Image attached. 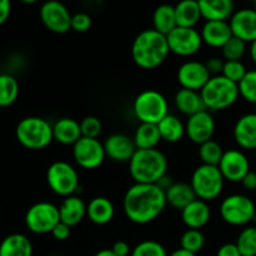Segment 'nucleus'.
<instances>
[{"label": "nucleus", "instance_id": "obj_1", "mask_svg": "<svg viewBox=\"0 0 256 256\" xmlns=\"http://www.w3.org/2000/svg\"><path fill=\"white\" fill-rule=\"evenodd\" d=\"M168 205L165 190L158 184H138L125 192L122 208L128 219L134 224L145 225L162 215Z\"/></svg>", "mask_w": 256, "mask_h": 256}, {"label": "nucleus", "instance_id": "obj_2", "mask_svg": "<svg viewBox=\"0 0 256 256\" xmlns=\"http://www.w3.org/2000/svg\"><path fill=\"white\" fill-rule=\"evenodd\" d=\"M169 52L166 35L155 29L139 32L132 42V60L142 69L150 70L160 66L166 60Z\"/></svg>", "mask_w": 256, "mask_h": 256}, {"label": "nucleus", "instance_id": "obj_3", "mask_svg": "<svg viewBox=\"0 0 256 256\" xmlns=\"http://www.w3.org/2000/svg\"><path fill=\"white\" fill-rule=\"evenodd\" d=\"M166 170V156L156 148L138 149L129 162V172L138 184H158Z\"/></svg>", "mask_w": 256, "mask_h": 256}, {"label": "nucleus", "instance_id": "obj_4", "mask_svg": "<svg viewBox=\"0 0 256 256\" xmlns=\"http://www.w3.org/2000/svg\"><path fill=\"white\" fill-rule=\"evenodd\" d=\"M205 108L209 112H219L230 108L239 99V86L236 82L222 75L212 76L200 92Z\"/></svg>", "mask_w": 256, "mask_h": 256}, {"label": "nucleus", "instance_id": "obj_5", "mask_svg": "<svg viewBox=\"0 0 256 256\" xmlns=\"http://www.w3.org/2000/svg\"><path fill=\"white\" fill-rule=\"evenodd\" d=\"M15 136L22 146L29 150H42L54 140L52 125L39 116H28L19 122Z\"/></svg>", "mask_w": 256, "mask_h": 256}, {"label": "nucleus", "instance_id": "obj_6", "mask_svg": "<svg viewBox=\"0 0 256 256\" xmlns=\"http://www.w3.org/2000/svg\"><path fill=\"white\" fill-rule=\"evenodd\" d=\"M132 110L140 122L159 124L169 114V104L162 92L148 89L135 98Z\"/></svg>", "mask_w": 256, "mask_h": 256}, {"label": "nucleus", "instance_id": "obj_7", "mask_svg": "<svg viewBox=\"0 0 256 256\" xmlns=\"http://www.w3.org/2000/svg\"><path fill=\"white\" fill-rule=\"evenodd\" d=\"M224 180L219 166L202 164L192 172L190 185L198 199L212 202L222 194Z\"/></svg>", "mask_w": 256, "mask_h": 256}, {"label": "nucleus", "instance_id": "obj_8", "mask_svg": "<svg viewBox=\"0 0 256 256\" xmlns=\"http://www.w3.org/2000/svg\"><path fill=\"white\" fill-rule=\"evenodd\" d=\"M220 215L226 224L244 226L256 218L254 202L242 194H232L225 198L220 205Z\"/></svg>", "mask_w": 256, "mask_h": 256}, {"label": "nucleus", "instance_id": "obj_9", "mask_svg": "<svg viewBox=\"0 0 256 256\" xmlns=\"http://www.w3.org/2000/svg\"><path fill=\"white\" fill-rule=\"evenodd\" d=\"M46 182L52 192L66 198L79 189V175L69 162H55L48 168Z\"/></svg>", "mask_w": 256, "mask_h": 256}, {"label": "nucleus", "instance_id": "obj_10", "mask_svg": "<svg viewBox=\"0 0 256 256\" xmlns=\"http://www.w3.org/2000/svg\"><path fill=\"white\" fill-rule=\"evenodd\" d=\"M60 222L59 208L52 202H40L32 205L25 214V225L38 235L52 234V229Z\"/></svg>", "mask_w": 256, "mask_h": 256}, {"label": "nucleus", "instance_id": "obj_11", "mask_svg": "<svg viewBox=\"0 0 256 256\" xmlns=\"http://www.w3.org/2000/svg\"><path fill=\"white\" fill-rule=\"evenodd\" d=\"M170 52L179 56H192L202 46V34L195 28L176 26L166 35Z\"/></svg>", "mask_w": 256, "mask_h": 256}, {"label": "nucleus", "instance_id": "obj_12", "mask_svg": "<svg viewBox=\"0 0 256 256\" xmlns=\"http://www.w3.org/2000/svg\"><path fill=\"white\" fill-rule=\"evenodd\" d=\"M72 158L82 169H96L106 158L104 144L99 139L82 136L72 145Z\"/></svg>", "mask_w": 256, "mask_h": 256}, {"label": "nucleus", "instance_id": "obj_13", "mask_svg": "<svg viewBox=\"0 0 256 256\" xmlns=\"http://www.w3.org/2000/svg\"><path fill=\"white\" fill-rule=\"evenodd\" d=\"M39 15L44 26L55 34H65L72 30V15L59 0H46L40 8Z\"/></svg>", "mask_w": 256, "mask_h": 256}, {"label": "nucleus", "instance_id": "obj_14", "mask_svg": "<svg viewBox=\"0 0 256 256\" xmlns=\"http://www.w3.org/2000/svg\"><path fill=\"white\" fill-rule=\"evenodd\" d=\"M178 82L184 89L202 92V88L206 85L212 78L209 70L205 66V62L189 60L182 64L178 69Z\"/></svg>", "mask_w": 256, "mask_h": 256}, {"label": "nucleus", "instance_id": "obj_15", "mask_svg": "<svg viewBox=\"0 0 256 256\" xmlns=\"http://www.w3.org/2000/svg\"><path fill=\"white\" fill-rule=\"evenodd\" d=\"M218 166L224 179L232 182H242L245 175L250 172V162L246 155L238 149H229L224 152Z\"/></svg>", "mask_w": 256, "mask_h": 256}, {"label": "nucleus", "instance_id": "obj_16", "mask_svg": "<svg viewBox=\"0 0 256 256\" xmlns=\"http://www.w3.org/2000/svg\"><path fill=\"white\" fill-rule=\"evenodd\" d=\"M215 132V120L209 110H202L188 118L185 124V134L195 144L212 140Z\"/></svg>", "mask_w": 256, "mask_h": 256}, {"label": "nucleus", "instance_id": "obj_17", "mask_svg": "<svg viewBox=\"0 0 256 256\" xmlns=\"http://www.w3.org/2000/svg\"><path fill=\"white\" fill-rule=\"evenodd\" d=\"M229 25L232 36L252 44L256 40V9L244 8L236 10L229 19Z\"/></svg>", "mask_w": 256, "mask_h": 256}, {"label": "nucleus", "instance_id": "obj_18", "mask_svg": "<svg viewBox=\"0 0 256 256\" xmlns=\"http://www.w3.org/2000/svg\"><path fill=\"white\" fill-rule=\"evenodd\" d=\"M105 154L110 160L116 162H129L136 152L134 139L125 134H112L104 142Z\"/></svg>", "mask_w": 256, "mask_h": 256}, {"label": "nucleus", "instance_id": "obj_19", "mask_svg": "<svg viewBox=\"0 0 256 256\" xmlns=\"http://www.w3.org/2000/svg\"><path fill=\"white\" fill-rule=\"evenodd\" d=\"M234 139L242 149H256V112L242 115L235 122Z\"/></svg>", "mask_w": 256, "mask_h": 256}, {"label": "nucleus", "instance_id": "obj_20", "mask_svg": "<svg viewBox=\"0 0 256 256\" xmlns=\"http://www.w3.org/2000/svg\"><path fill=\"white\" fill-rule=\"evenodd\" d=\"M202 39L208 46L222 49L232 38L229 22H206L202 28Z\"/></svg>", "mask_w": 256, "mask_h": 256}, {"label": "nucleus", "instance_id": "obj_21", "mask_svg": "<svg viewBox=\"0 0 256 256\" xmlns=\"http://www.w3.org/2000/svg\"><path fill=\"white\" fill-rule=\"evenodd\" d=\"M199 6L206 22H228L235 12L234 0H200Z\"/></svg>", "mask_w": 256, "mask_h": 256}, {"label": "nucleus", "instance_id": "obj_22", "mask_svg": "<svg viewBox=\"0 0 256 256\" xmlns=\"http://www.w3.org/2000/svg\"><path fill=\"white\" fill-rule=\"evenodd\" d=\"M210 216H212V212H210L208 202L200 199H195L182 210V222L189 229H202L209 222Z\"/></svg>", "mask_w": 256, "mask_h": 256}, {"label": "nucleus", "instance_id": "obj_23", "mask_svg": "<svg viewBox=\"0 0 256 256\" xmlns=\"http://www.w3.org/2000/svg\"><path fill=\"white\" fill-rule=\"evenodd\" d=\"M60 222L69 225L70 228L76 226L86 216V204L82 198L76 195L66 196L59 206Z\"/></svg>", "mask_w": 256, "mask_h": 256}, {"label": "nucleus", "instance_id": "obj_24", "mask_svg": "<svg viewBox=\"0 0 256 256\" xmlns=\"http://www.w3.org/2000/svg\"><path fill=\"white\" fill-rule=\"evenodd\" d=\"M54 140L62 145H74L82 138L80 122L72 118H62L52 125Z\"/></svg>", "mask_w": 256, "mask_h": 256}, {"label": "nucleus", "instance_id": "obj_25", "mask_svg": "<svg viewBox=\"0 0 256 256\" xmlns=\"http://www.w3.org/2000/svg\"><path fill=\"white\" fill-rule=\"evenodd\" d=\"M174 102L176 109L188 116H192L196 112L206 110L204 102H202V94H200V92H195V90L182 88L175 94Z\"/></svg>", "mask_w": 256, "mask_h": 256}, {"label": "nucleus", "instance_id": "obj_26", "mask_svg": "<svg viewBox=\"0 0 256 256\" xmlns=\"http://www.w3.org/2000/svg\"><path fill=\"white\" fill-rule=\"evenodd\" d=\"M115 209L112 202L108 198L96 196L86 205V216L96 225H105L114 218Z\"/></svg>", "mask_w": 256, "mask_h": 256}, {"label": "nucleus", "instance_id": "obj_27", "mask_svg": "<svg viewBox=\"0 0 256 256\" xmlns=\"http://www.w3.org/2000/svg\"><path fill=\"white\" fill-rule=\"evenodd\" d=\"M0 256H32V244L24 234L8 235L0 242Z\"/></svg>", "mask_w": 256, "mask_h": 256}, {"label": "nucleus", "instance_id": "obj_28", "mask_svg": "<svg viewBox=\"0 0 256 256\" xmlns=\"http://www.w3.org/2000/svg\"><path fill=\"white\" fill-rule=\"evenodd\" d=\"M166 202L174 209L182 212L185 206L198 199L192 185L186 182H174L165 190Z\"/></svg>", "mask_w": 256, "mask_h": 256}, {"label": "nucleus", "instance_id": "obj_29", "mask_svg": "<svg viewBox=\"0 0 256 256\" xmlns=\"http://www.w3.org/2000/svg\"><path fill=\"white\" fill-rule=\"evenodd\" d=\"M174 8L178 26L195 28L202 19L199 2L194 0H180Z\"/></svg>", "mask_w": 256, "mask_h": 256}, {"label": "nucleus", "instance_id": "obj_30", "mask_svg": "<svg viewBox=\"0 0 256 256\" xmlns=\"http://www.w3.org/2000/svg\"><path fill=\"white\" fill-rule=\"evenodd\" d=\"M175 8L170 4H162L152 14V29L168 35L176 28Z\"/></svg>", "mask_w": 256, "mask_h": 256}, {"label": "nucleus", "instance_id": "obj_31", "mask_svg": "<svg viewBox=\"0 0 256 256\" xmlns=\"http://www.w3.org/2000/svg\"><path fill=\"white\" fill-rule=\"evenodd\" d=\"M132 139L136 145V149H155L162 142L158 125L146 124V122H140L135 130Z\"/></svg>", "mask_w": 256, "mask_h": 256}, {"label": "nucleus", "instance_id": "obj_32", "mask_svg": "<svg viewBox=\"0 0 256 256\" xmlns=\"http://www.w3.org/2000/svg\"><path fill=\"white\" fill-rule=\"evenodd\" d=\"M158 125L160 138L166 142H178L185 135V125L178 116L168 114Z\"/></svg>", "mask_w": 256, "mask_h": 256}, {"label": "nucleus", "instance_id": "obj_33", "mask_svg": "<svg viewBox=\"0 0 256 256\" xmlns=\"http://www.w3.org/2000/svg\"><path fill=\"white\" fill-rule=\"evenodd\" d=\"M19 95V82L12 75L0 74V108L14 104Z\"/></svg>", "mask_w": 256, "mask_h": 256}, {"label": "nucleus", "instance_id": "obj_34", "mask_svg": "<svg viewBox=\"0 0 256 256\" xmlns=\"http://www.w3.org/2000/svg\"><path fill=\"white\" fill-rule=\"evenodd\" d=\"M222 155H224V150H222V145L215 142V140H208V142L200 144L199 156L202 159V164L218 166Z\"/></svg>", "mask_w": 256, "mask_h": 256}, {"label": "nucleus", "instance_id": "obj_35", "mask_svg": "<svg viewBox=\"0 0 256 256\" xmlns=\"http://www.w3.org/2000/svg\"><path fill=\"white\" fill-rule=\"evenodd\" d=\"M235 244L242 256H256V226L245 228Z\"/></svg>", "mask_w": 256, "mask_h": 256}, {"label": "nucleus", "instance_id": "obj_36", "mask_svg": "<svg viewBox=\"0 0 256 256\" xmlns=\"http://www.w3.org/2000/svg\"><path fill=\"white\" fill-rule=\"evenodd\" d=\"M180 245H182V249L198 254L199 252H202V249L205 245L204 234L198 229H188L182 235Z\"/></svg>", "mask_w": 256, "mask_h": 256}, {"label": "nucleus", "instance_id": "obj_37", "mask_svg": "<svg viewBox=\"0 0 256 256\" xmlns=\"http://www.w3.org/2000/svg\"><path fill=\"white\" fill-rule=\"evenodd\" d=\"M239 94L245 102L256 104V70H248L246 75L238 84Z\"/></svg>", "mask_w": 256, "mask_h": 256}, {"label": "nucleus", "instance_id": "obj_38", "mask_svg": "<svg viewBox=\"0 0 256 256\" xmlns=\"http://www.w3.org/2000/svg\"><path fill=\"white\" fill-rule=\"evenodd\" d=\"M246 42H242L239 38L232 36L228 40L226 44L222 48V58L225 60H242L246 54Z\"/></svg>", "mask_w": 256, "mask_h": 256}, {"label": "nucleus", "instance_id": "obj_39", "mask_svg": "<svg viewBox=\"0 0 256 256\" xmlns=\"http://www.w3.org/2000/svg\"><path fill=\"white\" fill-rule=\"evenodd\" d=\"M130 256H168V252L160 242L155 240H145L132 250Z\"/></svg>", "mask_w": 256, "mask_h": 256}, {"label": "nucleus", "instance_id": "obj_40", "mask_svg": "<svg viewBox=\"0 0 256 256\" xmlns=\"http://www.w3.org/2000/svg\"><path fill=\"white\" fill-rule=\"evenodd\" d=\"M246 72L248 70L245 65L242 62V60H228V62L225 60L222 75L226 78V79L239 84L242 80V78L246 75Z\"/></svg>", "mask_w": 256, "mask_h": 256}, {"label": "nucleus", "instance_id": "obj_41", "mask_svg": "<svg viewBox=\"0 0 256 256\" xmlns=\"http://www.w3.org/2000/svg\"><path fill=\"white\" fill-rule=\"evenodd\" d=\"M82 136L98 139L102 132V124L96 116H86L80 122Z\"/></svg>", "mask_w": 256, "mask_h": 256}, {"label": "nucleus", "instance_id": "obj_42", "mask_svg": "<svg viewBox=\"0 0 256 256\" xmlns=\"http://www.w3.org/2000/svg\"><path fill=\"white\" fill-rule=\"evenodd\" d=\"M92 20L88 12H75L72 16V30L76 32H85L92 28Z\"/></svg>", "mask_w": 256, "mask_h": 256}, {"label": "nucleus", "instance_id": "obj_43", "mask_svg": "<svg viewBox=\"0 0 256 256\" xmlns=\"http://www.w3.org/2000/svg\"><path fill=\"white\" fill-rule=\"evenodd\" d=\"M224 64H225L224 59H222V58H218V56H212V58H210L206 62H205V66H206V69L209 70V72L212 76H216V75L222 74Z\"/></svg>", "mask_w": 256, "mask_h": 256}, {"label": "nucleus", "instance_id": "obj_44", "mask_svg": "<svg viewBox=\"0 0 256 256\" xmlns=\"http://www.w3.org/2000/svg\"><path fill=\"white\" fill-rule=\"evenodd\" d=\"M70 232H72V228H70L69 225L60 222L59 224L52 229V235L54 236V239L58 240V242H65V240L70 236Z\"/></svg>", "mask_w": 256, "mask_h": 256}, {"label": "nucleus", "instance_id": "obj_45", "mask_svg": "<svg viewBox=\"0 0 256 256\" xmlns=\"http://www.w3.org/2000/svg\"><path fill=\"white\" fill-rule=\"evenodd\" d=\"M216 256H242V254H240L236 244L229 242V244H224L219 248Z\"/></svg>", "mask_w": 256, "mask_h": 256}, {"label": "nucleus", "instance_id": "obj_46", "mask_svg": "<svg viewBox=\"0 0 256 256\" xmlns=\"http://www.w3.org/2000/svg\"><path fill=\"white\" fill-rule=\"evenodd\" d=\"M112 252H114L116 256H129L132 254V249H130L129 244L122 240H119V242H115L112 248Z\"/></svg>", "mask_w": 256, "mask_h": 256}, {"label": "nucleus", "instance_id": "obj_47", "mask_svg": "<svg viewBox=\"0 0 256 256\" xmlns=\"http://www.w3.org/2000/svg\"><path fill=\"white\" fill-rule=\"evenodd\" d=\"M12 12V2L10 0H0V25L6 22Z\"/></svg>", "mask_w": 256, "mask_h": 256}, {"label": "nucleus", "instance_id": "obj_48", "mask_svg": "<svg viewBox=\"0 0 256 256\" xmlns=\"http://www.w3.org/2000/svg\"><path fill=\"white\" fill-rule=\"evenodd\" d=\"M242 184L245 189L248 190H256V172H249L242 180Z\"/></svg>", "mask_w": 256, "mask_h": 256}, {"label": "nucleus", "instance_id": "obj_49", "mask_svg": "<svg viewBox=\"0 0 256 256\" xmlns=\"http://www.w3.org/2000/svg\"><path fill=\"white\" fill-rule=\"evenodd\" d=\"M168 256H196V254H194V252H188V250L182 249V248H180V249L174 250L172 254H169Z\"/></svg>", "mask_w": 256, "mask_h": 256}, {"label": "nucleus", "instance_id": "obj_50", "mask_svg": "<svg viewBox=\"0 0 256 256\" xmlns=\"http://www.w3.org/2000/svg\"><path fill=\"white\" fill-rule=\"evenodd\" d=\"M249 54H250V58H252V62H254L256 64V40H255V42H252V44H250Z\"/></svg>", "mask_w": 256, "mask_h": 256}, {"label": "nucleus", "instance_id": "obj_51", "mask_svg": "<svg viewBox=\"0 0 256 256\" xmlns=\"http://www.w3.org/2000/svg\"><path fill=\"white\" fill-rule=\"evenodd\" d=\"M95 256H116L112 252V249H102L100 250V252H98Z\"/></svg>", "mask_w": 256, "mask_h": 256}, {"label": "nucleus", "instance_id": "obj_52", "mask_svg": "<svg viewBox=\"0 0 256 256\" xmlns=\"http://www.w3.org/2000/svg\"><path fill=\"white\" fill-rule=\"evenodd\" d=\"M22 2H24V4H34V2H39V0H20Z\"/></svg>", "mask_w": 256, "mask_h": 256}, {"label": "nucleus", "instance_id": "obj_53", "mask_svg": "<svg viewBox=\"0 0 256 256\" xmlns=\"http://www.w3.org/2000/svg\"><path fill=\"white\" fill-rule=\"evenodd\" d=\"M252 2H254V8L256 9V0H252Z\"/></svg>", "mask_w": 256, "mask_h": 256}, {"label": "nucleus", "instance_id": "obj_54", "mask_svg": "<svg viewBox=\"0 0 256 256\" xmlns=\"http://www.w3.org/2000/svg\"><path fill=\"white\" fill-rule=\"evenodd\" d=\"M194 2H200V0H194Z\"/></svg>", "mask_w": 256, "mask_h": 256}]
</instances>
